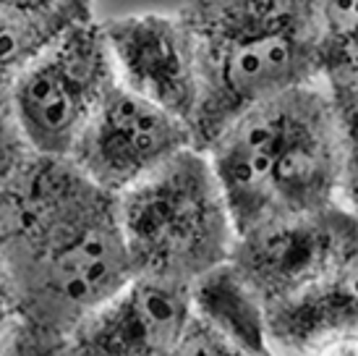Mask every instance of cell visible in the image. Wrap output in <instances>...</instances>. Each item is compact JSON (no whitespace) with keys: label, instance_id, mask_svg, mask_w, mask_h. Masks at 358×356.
<instances>
[{"label":"cell","instance_id":"1","mask_svg":"<svg viewBox=\"0 0 358 356\" xmlns=\"http://www.w3.org/2000/svg\"><path fill=\"white\" fill-rule=\"evenodd\" d=\"M0 265L13 320L66 338L134 278L115 194L29 152L0 194Z\"/></svg>","mask_w":358,"mask_h":356},{"label":"cell","instance_id":"2","mask_svg":"<svg viewBox=\"0 0 358 356\" xmlns=\"http://www.w3.org/2000/svg\"><path fill=\"white\" fill-rule=\"evenodd\" d=\"M201 152L236 233L338 205L353 207L356 129L340 118L322 81L246 108Z\"/></svg>","mask_w":358,"mask_h":356},{"label":"cell","instance_id":"3","mask_svg":"<svg viewBox=\"0 0 358 356\" xmlns=\"http://www.w3.org/2000/svg\"><path fill=\"white\" fill-rule=\"evenodd\" d=\"M178 16L199 76L191 118L196 149L251 105L319 81L317 0H189Z\"/></svg>","mask_w":358,"mask_h":356},{"label":"cell","instance_id":"4","mask_svg":"<svg viewBox=\"0 0 358 356\" xmlns=\"http://www.w3.org/2000/svg\"><path fill=\"white\" fill-rule=\"evenodd\" d=\"M115 205L134 275L191 286L228 262L236 228L201 149H180L115 194Z\"/></svg>","mask_w":358,"mask_h":356},{"label":"cell","instance_id":"5","mask_svg":"<svg viewBox=\"0 0 358 356\" xmlns=\"http://www.w3.org/2000/svg\"><path fill=\"white\" fill-rule=\"evenodd\" d=\"M115 81L100 21L76 24L48 42L6 87L27 149L45 158H69Z\"/></svg>","mask_w":358,"mask_h":356},{"label":"cell","instance_id":"6","mask_svg":"<svg viewBox=\"0 0 358 356\" xmlns=\"http://www.w3.org/2000/svg\"><path fill=\"white\" fill-rule=\"evenodd\" d=\"M228 262L262 307L356 273V212L350 205H338L254 226L236 233Z\"/></svg>","mask_w":358,"mask_h":356},{"label":"cell","instance_id":"7","mask_svg":"<svg viewBox=\"0 0 358 356\" xmlns=\"http://www.w3.org/2000/svg\"><path fill=\"white\" fill-rule=\"evenodd\" d=\"M186 147L194 142L183 121L115 81L66 160L105 191L120 194Z\"/></svg>","mask_w":358,"mask_h":356},{"label":"cell","instance_id":"8","mask_svg":"<svg viewBox=\"0 0 358 356\" xmlns=\"http://www.w3.org/2000/svg\"><path fill=\"white\" fill-rule=\"evenodd\" d=\"M194 320L191 286L134 275L63 338L69 356H173Z\"/></svg>","mask_w":358,"mask_h":356},{"label":"cell","instance_id":"9","mask_svg":"<svg viewBox=\"0 0 358 356\" xmlns=\"http://www.w3.org/2000/svg\"><path fill=\"white\" fill-rule=\"evenodd\" d=\"M115 79L191 129L199 76L189 29L178 13H129L100 21Z\"/></svg>","mask_w":358,"mask_h":356},{"label":"cell","instance_id":"10","mask_svg":"<svg viewBox=\"0 0 358 356\" xmlns=\"http://www.w3.org/2000/svg\"><path fill=\"white\" fill-rule=\"evenodd\" d=\"M269 356H335L356 343V273L264 304Z\"/></svg>","mask_w":358,"mask_h":356},{"label":"cell","instance_id":"11","mask_svg":"<svg viewBox=\"0 0 358 356\" xmlns=\"http://www.w3.org/2000/svg\"><path fill=\"white\" fill-rule=\"evenodd\" d=\"M191 312L201 327L241 354L269 356L262 301L230 262H222L191 283Z\"/></svg>","mask_w":358,"mask_h":356},{"label":"cell","instance_id":"12","mask_svg":"<svg viewBox=\"0 0 358 356\" xmlns=\"http://www.w3.org/2000/svg\"><path fill=\"white\" fill-rule=\"evenodd\" d=\"M319 81L348 129L358 108V0H317Z\"/></svg>","mask_w":358,"mask_h":356},{"label":"cell","instance_id":"13","mask_svg":"<svg viewBox=\"0 0 358 356\" xmlns=\"http://www.w3.org/2000/svg\"><path fill=\"white\" fill-rule=\"evenodd\" d=\"M0 8L29 24L48 42L76 24L94 19V0H0Z\"/></svg>","mask_w":358,"mask_h":356},{"label":"cell","instance_id":"14","mask_svg":"<svg viewBox=\"0 0 358 356\" xmlns=\"http://www.w3.org/2000/svg\"><path fill=\"white\" fill-rule=\"evenodd\" d=\"M29 149L24 144L16 121L10 116V105L6 97V89H0V194L6 191L13 173L21 168Z\"/></svg>","mask_w":358,"mask_h":356},{"label":"cell","instance_id":"15","mask_svg":"<svg viewBox=\"0 0 358 356\" xmlns=\"http://www.w3.org/2000/svg\"><path fill=\"white\" fill-rule=\"evenodd\" d=\"M3 356H69L66 354V343L63 338L48 336L40 330L24 327L13 322V333L8 338V346Z\"/></svg>","mask_w":358,"mask_h":356},{"label":"cell","instance_id":"16","mask_svg":"<svg viewBox=\"0 0 358 356\" xmlns=\"http://www.w3.org/2000/svg\"><path fill=\"white\" fill-rule=\"evenodd\" d=\"M173 356H246V354H241L238 348L228 346L225 341L212 336L207 327H201L196 320H191L189 333L180 341L178 351Z\"/></svg>","mask_w":358,"mask_h":356},{"label":"cell","instance_id":"17","mask_svg":"<svg viewBox=\"0 0 358 356\" xmlns=\"http://www.w3.org/2000/svg\"><path fill=\"white\" fill-rule=\"evenodd\" d=\"M13 309H10L8 288H6V275H3V265H0V341L10 336L13 330Z\"/></svg>","mask_w":358,"mask_h":356}]
</instances>
